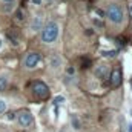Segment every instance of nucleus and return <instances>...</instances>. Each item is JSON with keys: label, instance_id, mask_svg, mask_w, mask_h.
Wrapping results in <instances>:
<instances>
[{"label": "nucleus", "instance_id": "nucleus-2", "mask_svg": "<svg viewBox=\"0 0 132 132\" xmlns=\"http://www.w3.org/2000/svg\"><path fill=\"white\" fill-rule=\"evenodd\" d=\"M104 15L109 19V22L115 23V25H121L123 20H125V12L121 9L120 5H115V3H111L104 12Z\"/></svg>", "mask_w": 132, "mask_h": 132}, {"label": "nucleus", "instance_id": "nucleus-1", "mask_svg": "<svg viewBox=\"0 0 132 132\" xmlns=\"http://www.w3.org/2000/svg\"><path fill=\"white\" fill-rule=\"evenodd\" d=\"M59 32H60V28L57 23L54 22H49L45 28H42V42L49 45V43H54L59 37Z\"/></svg>", "mask_w": 132, "mask_h": 132}, {"label": "nucleus", "instance_id": "nucleus-11", "mask_svg": "<svg viewBox=\"0 0 132 132\" xmlns=\"http://www.w3.org/2000/svg\"><path fill=\"white\" fill-rule=\"evenodd\" d=\"M49 65H51V68H59V66L62 65V59L59 57V55H52L51 59H49Z\"/></svg>", "mask_w": 132, "mask_h": 132}, {"label": "nucleus", "instance_id": "nucleus-3", "mask_svg": "<svg viewBox=\"0 0 132 132\" xmlns=\"http://www.w3.org/2000/svg\"><path fill=\"white\" fill-rule=\"evenodd\" d=\"M31 89H32V94L37 98L46 100L49 97V88L43 81H34L32 85H31Z\"/></svg>", "mask_w": 132, "mask_h": 132}, {"label": "nucleus", "instance_id": "nucleus-15", "mask_svg": "<svg viewBox=\"0 0 132 132\" xmlns=\"http://www.w3.org/2000/svg\"><path fill=\"white\" fill-rule=\"evenodd\" d=\"M63 101H65V97H63V95H57V97L54 98V104H55V106H59V104H60V103H63Z\"/></svg>", "mask_w": 132, "mask_h": 132}, {"label": "nucleus", "instance_id": "nucleus-25", "mask_svg": "<svg viewBox=\"0 0 132 132\" xmlns=\"http://www.w3.org/2000/svg\"><path fill=\"white\" fill-rule=\"evenodd\" d=\"M60 132H65V131H60Z\"/></svg>", "mask_w": 132, "mask_h": 132}, {"label": "nucleus", "instance_id": "nucleus-16", "mask_svg": "<svg viewBox=\"0 0 132 132\" xmlns=\"http://www.w3.org/2000/svg\"><path fill=\"white\" fill-rule=\"evenodd\" d=\"M6 111V101L3 98H0V114H3Z\"/></svg>", "mask_w": 132, "mask_h": 132}, {"label": "nucleus", "instance_id": "nucleus-22", "mask_svg": "<svg viewBox=\"0 0 132 132\" xmlns=\"http://www.w3.org/2000/svg\"><path fill=\"white\" fill-rule=\"evenodd\" d=\"M128 132H132V123L129 125V129H128Z\"/></svg>", "mask_w": 132, "mask_h": 132}, {"label": "nucleus", "instance_id": "nucleus-23", "mask_svg": "<svg viewBox=\"0 0 132 132\" xmlns=\"http://www.w3.org/2000/svg\"><path fill=\"white\" fill-rule=\"evenodd\" d=\"M3 2H6V3H11V2H14V0H3Z\"/></svg>", "mask_w": 132, "mask_h": 132}, {"label": "nucleus", "instance_id": "nucleus-5", "mask_svg": "<svg viewBox=\"0 0 132 132\" xmlns=\"http://www.w3.org/2000/svg\"><path fill=\"white\" fill-rule=\"evenodd\" d=\"M17 121H19L20 126L29 128V126L34 123V117H32V114H31L29 111H20V112L17 114Z\"/></svg>", "mask_w": 132, "mask_h": 132}, {"label": "nucleus", "instance_id": "nucleus-24", "mask_svg": "<svg viewBox=\"0 0 132 132\" xmlns=\"http://www.w3.org/2000/svg\"><path fill=\"white\" fill-rule=\"evenodd\" d=\"M2 45H3V43H2V38H0V48H2Z\"/></svg>", "mask_w": 132, "mask_h": 132}, {"label": "nucleus", "instance_id": "nucleus-17", "mask_svg": "<svg viewBox=\"0 0 132 132\" xmlns=\"http://www.w3.org/2000/svg\"><path fill=\"white\" fill-rule=\"evenodd\" d=\"M92 23H94V26H97V28H103V22L101 20H98V19H92Z\"/></svg>", "mask_w": 132, "mask_h": 132}, {"label": "nucleus", "instance_id": "nucleus-6", "mask_svg": "<svg viewBox=\"0 0 132 132\" xmlns=\"http://www.w3.org/2000/svg\"><path fill=\"white\" fill-rule=\"evenodd\" d=\"M95 75L98 77V78H101V80H108L109 78V75H111V71H109V66L106 65H98L97 68H95Z\"/></svg>", "mask_w": 132, "mask_h": 132}, {"label": "nucleus", "instance_id": "nucleus-13", "mask_svg": "<svg viewBox=\"0 0 132 132\" xmlns=\"http://www.w3.org/2000/svg\"><path fill=\"white\" fill-rule=\"evenodd\" d=\"M15 20L17 22H25V12H23V9L22 8H17V11H15Z\"/></svg>", "mask_w": 132, "mask_h": 132}, {"label": "nucleus", "instance_id": "nucleus-18", "mask_svg": "<svg viewBox=\"0 0 132 132\" xmlns=\"http://www.w3.org/2000/svg\"><path fill=\"white\" fill-rule=\"evenodd\" d=\"M66 72H68V74H69V75H72V74H74V72H75V69H74V68H72V66H68V68H66Z\"/></svg>", "mask_w": 132, "mask_h": 132}, {"label": "nucleus", "instance_id": "nucleus-26", "mask_svg": "<svg viewBox=\"0 0 132 132\" xmlns=\"http://www.w3.org/2000/svg\"><path fill=\"white\" fill-rule=\"evenodd\" d=\"M131 85H132V80H131Z\"/></svg>", "mask_w": 132, "mask_h": 132}, {"label": "nucleus", "instance_id": "nucleus-20", "mask_svg": "<svg viewBox=\"0 0 132 132\" xmlns=\"http://www.w3.org/2000/svg\"><path fill=\"white\" fill-rule=\"evenodd\" d=\"M94 34V29L91 28V29H86V35H92Z\"/></svg>", "mask_w": 132, "mask_h": 132}, {"label": "nucleus", "instance_id": "nucleus-4", "mask_svg": "<svg viewBox=\"0 0 132 132\" xmlns=\"http://www.w3.org/2000/svg\"><path fill=\"white\" fill-rule=\"evenodd\" d=\"M40 60H42L40 54H37V52H28L25 55V59H23V66L26 69H34L35 66L40 63Z\"/></svg>", "mask_w": 132, "mask_h": 132}, {"label": "nucleus", "instance_id": "nucleus-12", "mask_svg": "<svg viewBox=\"0 0 132 132\" xmlns=\"http://www.w3.org/2000/svg\"><path fill=\"white\" fill-rule=\"evenodd\" d=\"M6 38L11 42V45H12V46H17V45H19V38L11 32V31H8V32H6Z\"/></svg>", "mask_w": 132, "mask_h": 132}, {"label": "nucleus", "instance_id": "nucleus-14", "mask_svg": "<svg viewBox=\"0 0 132 132\" xmlns=\"http://www.w3.org/2000/svg\"><path fill=\"white\" fill-rule=\"evenodd\" d=\"M101 55L103 57H115L117 55V51H103Z\"/></svg>", "mask_w": 132, "mask_h": 132}, {"label": "nucleus", "instance_id": "nucleus-7", "mask_svg": "<svg viewBox=\"0 0 132 132\" xmlns=\"http://www.w3.org/2000/svg\"><path fill=\"white\" fill-rule=\"evenodd\" d=\"M109 80H111V85L114 88H118L121 85V80H123V75H121V71L120 69H115L114 72H111L109 75Z\"/></svg>", "mask_w": 132, "mask_h": 132}, {"label": "nucleus", "instance_id": "nucleus-10", "mask_svg": "<svg viewBox=\"0 0 132 132\" xmlns=\"http://www.w3.org/2000/svg\"><path fill=\"white\" fill-rule=\"evenodd\" d=\"M71 125H72V128H74L75 131L81 129V121H80L78 115H72V117H71Z\"/></svg>", "mask_w": 132, "mask_h": 132}, {"label": "nucleus", "instance_id": "nucleus-8", "mask_svg": "<svg viewBox=\"0 0 132 132\" xmlns=\"http://www.w3.org/2000/svg\"><path fill=\"white\" fill-rule=\"evenodd\" d=\"M31 29H32L34 32L35 31H42V26H43V17H40V15H37V17H34L32 20H31Z\"/></svg>", "mask_w": 132, "mask_h": 132}, {"label": "nucleus", "instance_id": "nucleus-21", "mask_svg": "<svg viewBox=\"0 0 132 132\" xmlns=\"http://www.w3.org/2000/svg\"><path fill=\"white\" fill-rule=\"evenodd\" d=\"M34 5H42V0H31Z\"/></svg>", "mask_w": 132, "mask_h": 132}, {"label": "nucleus", "instance_id": "nucleus-9", "mask_svg": "<svg viewBox=\"0 0 132 132\" xmlns=\"http://www.w3.org/2000/svg\"><path fill=\"white\" fill-rule=\"evenodd\" d=\"M8 85H9V77H8V74H2V75H0V92L5 91V89L8 88Z\"/></svg>", "mask_w": 132, "mask_h": 132}, {"label": "nucleus", "instance_id": "nucleus-19", "mask_svg": "<svg viewBox=\"0 0 132 132\" xmlns=\"http://www.w3.org/2000/svg\"><path fill=\"white\" fill-rule=\"evenodd\" d=\"M95 11H97V14H98V15H101V17H104V11H101L100 8H97Z\"/></svg>", "mask_w": 132, "mask_h": 132}]
</instances>
